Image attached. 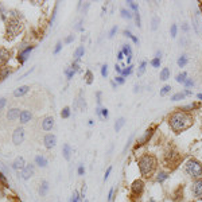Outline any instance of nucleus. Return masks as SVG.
Here are the masks:
<instances>
[{"instance_id":"obj_60","label":"nucleus","mask_w":202,"mask_h":202,"mask_svg":"<svg viewBox=\"0 0 202 202\" xmlns=\"http://www.w3.org/2000/svg\"><path fill=\"white\" fill-rule=\"evenodd\" d=\"M200 10H201V12H202V3L200 4Z\"/></svg>"},{"instance_id":"obj_47","label":"nucleus","mask_w":202,"mask_h":202,"mask_svg":"<svg viewBox=\"0 0 202 202\" xmlns=\"http://www.w3.org/2000/svg\"><path fill=\"white\" fill-rule=\"evenodd\" d=\"M116 82L117 84H124V78H123V77H116Z\"/></svg>"},{"instance_id":"obj_53","label":"nucleus","mask_w":202,"mask_h":202,"mask_svg":"<svg viewBox=\"0 0 202 202\" xmlns=\"http://www.w3.org/2000/svg\"><path fill=\"white\" fill-rule=\"evenodd\" d=\"M117 58H119V61H121V59L124 58V54H123V51H120V53H119V55H117Z\"/></svg>"},{"instance_id":"obj_45","label":"nucleus","mask_w":202,"mask_h":202,"mask_svg":"<svg viewBox=\"0 0 202 202\" xmlns=\"http://www.w3.org/2000/svg\"><path fill=\"white\" fill-rule=\"evenodd\" d=\"M116 31H117V27L115 26V27H113L112 30H111V32H109V38H112V36H113V35L116 34Z\"/></svg>"},{"instance_id":"obj_46","label":"nucleus","mask_w":202,"mask_h":202,"mask_svg":"<svg viewBox=\"0 0 202 202\" xmlns=\"http://www.w3.org/2000/svg\"><path fill=\"white\" fill-rule=\"evenodd\" d=\"M111 171H112V167H109V168L107 170V172H105V177H104V181H107V179H108V177H109V174H111Z\"/></svg>"},{"instance_id":"obj_36","label":"nucleus","mask_w":202,"mask_h":202,"mask_svg":"<svg viewBox=\"0 0 202 202\" xmlns=\"http://www.w3.org/2000/svg\"><path fill=\"white\" fill-rule=\"evenodd\" d=\"M170 90H171V86H170V85H166V86H164V88L160 90V96H164L166 93H168Z\"/></svg>"},{"instance_id":"obj_24","label":"nucleus","mask_w":202,"mask_h":202,"mask_svg":"<svg viewBox=\"0 0 202 202\" xmlns=\"http://www.w3.org/2000/svg\"><path fill=\"white\" fill-rule=\"evenodd\" d=\"M47 189H48V183L46 181L43 182L42 183V186H40V190H39V193L42 194V195H44V194H46V191H47Z\"/></svg>"},{"instance_id":"obj_34","label":"nucleus","mask_w":202,"mask_h":202,"mask_svg":"<svg viewBox=\"0 0 202 202\" xmlns=\"http://www.w3.org/2000/svg\"><path fill=\"white\" fill-rule=\"evenodd\" d=\"M145 65H147V62H141L140 67H139V71H137V76H141V74L144 73V70H145Z\"/></svg>"},{"instance_id":"obj_22","label":"nucleus","mask_w":202,"mask_h":202,"mask_svg":"<svg viewBox=\"0 0 202 202\" xmlns=\"http://www.w3.org/2000/svg\"><path fill=\"white\" fill-rule=\"evenodd\" d=\"M63 156L65 159H70V145L69 144L63 145Z\"/></svg>"},{"instance_id":"obj_49","label":"nucleus","mask_w":202,"mask_h":202,"mask_svg":"<svg viewBox=\"0 0 202 202\" xmlns=\"http://www.w3.org/2000/svg\"><path fill=\"white\" fill-rule=\"evenodd\" d=\"M135 18H136V24H137V26H141V24H140V16H139V14H137V12H136V15H135Z\"/></svg>"},{"instance_id":"obj_31","label":"nucleus","mask_w":202,"mask_h":202,"mask_svg":"<svg viewBox=\"0 0 202 202\" xmlns=\"http://www.w3.org/2000/svg\"><path fill=\"white\" fill-rule=\"evenodd\" d=\"M8 74H10V70H8V69H2V70H0V80H4Z\"/></svg>"},{"instance_id":"obj_54","label":"nucleus","mask_w":202,"mask_h":202,"mask_svg":"<svg viewBox=\"0 0 202 202\" xmlns=\"http://www.w3.org/2000/svg\"><path fill=\"white\" fill-rule=\"evenodd\" d=\"M103 111V116L104 117H108V109H101Z\"/></svg>"},{"instance_id":"obj_43","label":"nucleus","mask_w":202,"mask_h":202,"mask_svg":"<svg viewBox=\"0 0 202 202\" xmlns=\"http://www.w3.org/2000/svg\"><path fill=\"white\" fill-rule=\"evenodd\" d=\"M61 47H62V43H61V42H58V43H57V47H55V50H54V54H58V53H59V50H61Z\"/></svg>"},{"instance_id":"obj_19","label":"nucleus","mask_w":202,"mask_h":202,"mask_svg":"<svg viewBox=\"0 0 202 202\" xmlns=\"http://www.w3.org/2000/svg\"><path fill=\"white\" fill-rule=\"evenodd\" d=\"M124 123H125V119H124V117H120V119L116 121V124H115V129H116V132H119V131H120L121 127L124 125Z\"/></svg>"},{"instance_id":"obj_51","label":"nucleus","mask_w":202,"mask_h":202,"mask_svg":"<svg viewBox=\"0 0 202 202\" xmlns=\"http://www.w3.org/2000/svg\"><path fill=\"white\" fill-rule=\"evenodd\" d=\"M73 39H74V36H73V35H70V36H67V38H66V40H65V42H66V43H70Z\"/></svg>"},{"instance_id":"obj_2","label":"nucleus","mask_w":202,"mask_h":202,"mask_svg":"<svg viewBox=\"0 0 202 202\" xmlns=\"http://www.w3.org/2000/svg\"><path fill=\"white\" fill-rule=\"evenodd\" d=\"M139 168L140 172L144 177H149L156 168V159L152 155H145L139 160Z\"/></svg>"},{"instance_id":"obj_7","label":"nucleus","mask_w":202,"mask_h":202,"mask_svg":"<svg viewBox=\"0 0 202 202\" xmlns=\"http://www.w3.org/2000/svg\"><path fill=\"white\" fill-rule=\"evenodd\" d=\"M43 141H44V145H46L47 148H53L55 145V143H57V137L54 135H51V133H48V135L44 136Z\"/></svg>"},{"instance_id":"obj_35","label":"nucleus","mask_w":202,"mask_h":202,"mask_svg":"<svg viewBox=\"0 0 202 202\" xmlns=\"http://www.w3.org/2000/svg\"><path fill=\"white\" fill-rule=\"evenodd\" d=\"M132 73V66H128L127 69H124L123 71H121V74H123V77H125V76H129Z\"/></svg>"},{"instance_id":"obj_15","label":"nucleus","mask_w":202,"mask_h":202,"mask_svg":"<svg viewBox=\"0 0 202 202\" xmlns=\"http://www.w3.org/2000/svg\"><path fill=\"white\" fill-rule=\"evenodd\" d=\"M28 89H30V86H27V85H24V86H20V88H18V89H16V90L14 92V96H15V97H19V96L26 94V93L28 92Z\"/></svg>"},{"instance_id":"obj_56","label":"nucleus","mask_w":202,"mask_h":202,"mask_svg":"<svg viewBox=\"0 0 202 202\" xmlns=\"http://www.w3.org/2000/svg\"><path fill=\"white\" fill-rule=\"evenodd\" d=\"M115 69H116V71H119V73H121V71H123V70H121V67L119 66V65H116V66H115Z\"/></svg>"},{"instance_id":"obj_14","label":"nucleus","mask_w":202,"mask_h":202,"mask_svg":"<svg viewBox=\"0 0 202 202\" xmlns=\"http://www.w3.org/2000/svg\"><path fill=\"white\" fill-rule=\"evenodd\" d=\"M26 166H24V159L22 156H19V158H16L15 162H14V168L15 170H23Z\"/></svg>"},{"instance_id":"obj_33","label":"nucleus","mask_w":202,"mask_h":202,"mask_svg":"<svg viewBox=\"0 0 202 202\" xmlns=\"http://www.w3.org/2000/svg\"><path fill=\"white\" fill-rule=\"evenodd\" d=\"M124 34H125V35H127V36H129V38H131V39H132V40H133V42H135L136 44H137V43H139V40H137V38H136V36H133V35L131 34V31H128V30H125V31H124Z\"/></svg>"},{"instance_id":"obj_8","label":"nucleus","mask_w":202,"mask_h":202,"mask_svg":"<svg viewBox=\"0 0 202 202\" xmlns=\"http://www.w3.org/2000/svg\"><path fill=\"white\" fill-rule=\"evenodd\" d=\"M143 189H144V183L140 179H137V181H135L132 183V191L135 193V194H141Z\"/></svg>"},{"instance_id":"obj_41","label":"nucleus","mask_w":202,"mask_h":202,"mask_svg":"<svg viewBox=\"0 0 202 202\" xmlns=\"http://www.w3.org/2000/svg\"><path fill=\"white\" fill-rule=\"evenodd\" d=\"M65 73H66V76H67V78L69 80H70V78H73V76H74V70H73V69H71V70H66V71H65Z\"/></svg>"},{"instance_id":"obj_1","label":"nucleus","mask_w":202,"mask_h":202,"mask_svg":"<svg viewBox=\"0 0 202 202\" xmlns=\"http://www.w3.org/2000/svg\"><path fill=\"white\" fill-rule=\"evenodd\" d=\"M170 124H171V128L175 132H181L187 129L193 124V119L191 116H189L185 112H175L170 117Z\"/></svg>"},{"instance_id":"obj_32","label":"nucleus","mask_w":202,"mask_h":202,"mask_svg":"<svg viewBox=\"0 0 202 202\" xmlns=\"http://www.w3.org/2000/svg\"><path fill=\"white\" fill-rule=\"evenodd\" d=\"M121 16H123V18H127V19H131L132 18V15H131V12H129L128 10H121Z\"/></svg>"},{"instance_id":"obj_9","label":"nucleus","mask_w":202,"mask_h":202,"mask_svg":"<svg viewBox=\"0 0 202 202\" xmlns=\"http://www.w3.org/2000/svg\"><path fill=\"white\" fill-rule=\"evenodd\" d=\"M32 174H34V166H32V164H28V166H26V167L22 170L23 179H28L30 177H32Z\"/></svg>"},{"instance_id":"obj_62","label":"nucleus","mask_w":202,"mask_h":202,"mask_svg":"<svg viewBox=\"0 0 202 202\" xmlns=\"http://www.w3.org/2000/svg\"><path fill=\"white\" fill-rule=\"evenodd\" d=\"M85 202H88V201H85Z\"/></svg>"},{"instance_id":"obj_59","label":"nucleus","mask_w":202,"mask_h":202,"mask_svg":"<svg viewBox=\"0 0 202 202\" xmlns=\"http://www.w3.org/2000/svg\"><path fill=\"white\" fill-rule=\"evenodd\" d=\"M197 97H198L200 100H202V93H198V96H197Z\"/></svg>"},{"instance_id":"obj_18","label":"nucleus","mask_w":202,"mask_h":202,"mask_svg":"<svg viewBox=\"0 0 202 202\" xmlns=\"http://www.w3.org/2000/svg\"><path fill=\"white\" fill-rule=\"evenodd\" d=\"M123 54H127V57H128V62H131L132 51H131V47H129V44H124V46H123Z\"/></svg>"},{"instance_id":"obj_55","label":"nucleus","mask_w":202,"mask_h":202,"mask_svg":"<svg viewBox=\"0 0 202 202\" xmlns=\"http://www.w3.org/2000/svg\"><path fill=\"white\" fill-rule=\"evenodd\" d=\"M78 174H80V175H82V174H84V167H82V166H80V167H78Z\"/></svg>"},{"instance_id":"obj_39","label":"nucleus","mask_w":202,"mask_h":202,"mask_svg":"<svg viewBox=\"0 0 202 202\" xmlns=\"http://www.w3.org/2000/svg\"><path fill=\"white\" fill-rule=\"evenodd\" d=\"M128 3V6L132 8V10H135L136 12H137V10H139V7H137V4L136 3H133V2H127Z\"/></svg>"},{"instance_id":"obj_25","label":"nucleus","mask_w":202,"mask_h":202,"mask_svg":"<svg viewBox=\"0 0 202 202\" xmlns=\"http://www.w3.org/2000/svg\"><path fill=\"white\" fill-rule=\"evenodd\" d=\"M158 24H159V18H158V16H154L152 22H151V28H152V30H156Z\"/></svg>"},{"instance_id":"obj_4","label":"nucleus","mask_w":202,"mask_h":202,"mask_svg":"<svg viewBox=\"0 0 202 202\" xmlns=\"http://www.w3.org/2000/svg\"><path fill=\"white\" fill-rule=\"evenodd\" d=\"M22 24H20L18 20H11L10 24H8V32H11L12 35H18L20 31H22Z\"/></svg>"},{"instance_id":"obj_16","label":"nucleus","mask_w":202,"mask_h":202,"mask_svg":"<svg viewBox=\"0 0 202 202\" xmlns=\"http://www.w3.org/2000/svg\"><path fill=\"white\" fill-rule=\"evenodd\" d=\"M20 123H27V121H30V119H31V113L28 112V111H22L20 112Z\"/></svg>"},{"instance_id":"obj_37","label":"nucleus","mask_w":202,"mask_h":202,"mask_svg":"<svg viewBox=\"0 0 202 202\" xmlns=\"http://www.w3.org/2000/svg\"><path fill=\"white\" fill-rule=\"evenodd\" d=\"M101 76H103V77L108 76V66H107V65H103V67H101Z\"/></svg>"},{"instance_id":"obj_38","label":"nucleus","mask_w":202,"mask_h":202,"mask_svg":"<svg viewBox=\"0 0 202 202\" xmlns=\"http://www.w3.org/2000/svg\"><path fill=\"white\" fill-rule=\"evenodd\" d=\"M151 65H152L154 67H159V66H160V59H158V58L152 59V61H151Z\"/></svg>"},{"instance_id":"obj_42","label":"nucleus","mask_w":202,"mask_h":202,"mask_svg":"<svg viewBox=\"0 0 202 202\" xmlns=\"http://www.w3.org/2000/svg\"><path fill=\"white\" fill-rule=\"evenodd\" d=\"M171 36H177V24L171 26Z\"/></svg>"},{"instance_id":"obj_5","label":"nucleus","mask_w":202,"mask_h":202,"mask_svg":"<svg viewBox=\"0 0 202 202\" xmlns=\"http://www.w3.org/2000/svg\"><path fill=\"white\" fill-rule=\"evenodd\" d=\"M191 191L194 194V197L198 200H202V179H198L193 183V189Z\"/></svg>"},{"instance_id":"obj_3","label":"nucleus","mask_w":202,"mask_h":202,"mask_svg":"<svg viewBox=\"0 0 202 202\" xmlns=\"http://www.w3.org/2000/svg\"><path fill=\"white\" fill-rule=\"evenodd\" d=\"M185 171H186V174H189V175L193 178H200V177H202V164L195 159H190V160H187V163H186Z\"/></svg>"},{"instance_id":"obj_52","label":"nucleus","mask_w":202,"mask_h":202,"mask_svg":"<svg viewBox=\"0 0 202 202\" xmlns=\"http://www.w3.org/2000/svg\"><path fill=\"white\" fill-rule=\"evenodd\" d=\"M70 202H78V197H77V193L74 194V197L71 198V201H70Z\"/></svg>"},{"instance_id":"obj_58","label":"nucleus","mask_w":202,"mask_h":202,"mask_svg":"<svg viewBox=\"0 0 202 202\" xmlns=\"http://www.w3.org/2000/svg\"><path fill=\"white\" fill-rule=\"evenodd\" d=\"M160 55H162V53H160V51H158V53H156V58H158V59H160Z\"/></svg>"},{"instance_id":"obj_48","label":"nucleus","mask_w":202,"mask_h":202,"mask_svg":"<svg viewBox=\"0 0 202 202\" xmlns=\"http://www.w3.org/2000/svg\"><path fill=\"white\" fill-rule=\"evenodd\" d=\"M185 85H186V86H193V85H194V82H193V81L191 80H186V82H185Z\"/></svg>"},{"instance_id":"obj_57","label":"nucleus","mask_w":202,"mask_h":202,"mask_svg":"<svg viewBox=\"0 0 202 202\" xmlns=\"http://www.w3.org/2000/svg\"><path fill=\"white\" fill-rule=\"evenodd\" d=\"M112 195H113V189L111 190V191H109V197H108V200H109V201L112 200Z\"/></svg>"},{"instance_id":"obj_10","label":"nucleus","mask_w":202,"mask_h":202,"mask_svg":"<svg viewBox=\"0 0 202 202\" xmlns=\"http://www.w3.org/2000/svg\"><path fill=\"white\" fill-rule=\"evenodd\" d=\"M53 125H54V119H53V117H46L42 123V128L44 131H50L53 128Z\"/></svg>"},{"instance_id":"obj_40","label":"nucleus","mask_w":202,"mask_h":202,"mask_svg":"<svg viewBox=\"0 0 202 202\" xmlns=\"http://www.w3.org/2000/svg\"><path fill=\"white\" fill-rule=\"evenodd\" d=\"M0 182H2L3 185H6V186L8 185V182H7V178L3 175V172H2V171H0Z\"/></svg>"},{"instance_id":"obj_12","label":"nucleus","mask_w":202,"mask_h":202,"mask_svg":"<svg viewBox=\"0 0 202 202\" xmlns=\"http://www.w3.org/2000/svg\"><path fill=\"white\" fill-rule=\"evenodd\" d=\"M10 59V53L6 48H0V65H4Z\"/></svg>"},{"instance_id":"obj_28","label":"nucleus","mask_w":202,"mask_h":202,"mask_svg":"<svg viewBox=\"0 0 202 202\" xmlns=\"http://www.w3.org/2000/svg\"><path fill=\"white\" fill-rule=\"evenodd\" d=\"M186 63H187V58H186V55H182L181 58L178 59V65H179L181 67H183Z\"/></svg>"},{"instance_id":"obj_27","label":"nucleus","mask_w":202,"mask_h":202,"mask_svg":"<svg viewBox=\"0 0 202 202\" xmlns=\"http://www.w3.org/2000/svg\"><path fill=\"white\" fill-rule=\"evenodd\" d=\"M185 93H177V94H174L172 97H171V100L172 101H178V100H183L185 99Z\"/></svg>"},{"instance_id":"obj_21","label":"nucleus","mask_w":202,"mask_h":202,"mask_svg":"<svg viewBox=\"0 0 202 202\" xmlns=\"http://www.w3.org/2000/svg\"><path fill=\"white\" fill-rule=\"evenodd\" d=\"M84 53H85L84 47H82V46H81V47H78V48H77V50L74 51V58H76V59H80L81 57L84 55Z\"/></svg>"},{"instance_id":"obj_61","label":"nucleus","mask_w":202,"mask_h":202,"mask_svg":"<svg viewBox=\"0 0 202 202\" xmlns=\"http://www.w3.org/2000/svg\"><path fill=\"white\" fill-rule=\"evenodd\" d=\"M149 202H155V201H152V200H151V201H149Z\"/></svg>"},{"instance_id":"obj_50","label":"nucleus","mask_w":202,"mask_h":202,"mask_svg":"<svg viewBox=\"0 0 202 202\" xmlns=\"http://www.w3.org/2000/svg\"><path fill=\"white\" fill-rule=\"evenodd\" d=\"M6 105V99H0V109Z\"/></svg>"},{"instance_id":"obj_44","label":"nucleus","mask_w":202,"mask_h":202,"mask_svg":"<svg viewBox=\"0 0 202 202\" xmlns=\"http://www.w3.org/2000/svg\"><path fill=\"white\" fill-rule=\"evenodd\" d=\"M86 82L88 84H92V73L90 71L86 73Z\"/></svg>"},{"instance_id":"obj_30","label":"nucleus","mask_w":202,"mask_h":202,"mask_svg":"<svg viewBox=\"0 0 202 202\" xmlns=\"http://www.w3.org/2000/svg\"><path fill=\"white\" fill-rule=\"evenodd\" d=\"M61 116H62L63 119H67V117L70 116V109H69L67 107L63 108V109H62V113H61Z\"/></svg>"},{"instance_id":"obj_23","label":"nucleus","mask_w":202,"mask_h":202,"mask_svg":"<svg viewBox=\"0 0 202 202\" xmlns=\"http://www.w3.org/2000/svg\"><path fill=\"white\" fill-rule=\"evenodd\" d=\"M175 80H177V82L185 84V82H186V73H181V74H178Z\"/></svg>"},{"instance_id":"obj_29","label":"nucleus","mask_w":202,"mask_h":202,"mask_svg":"<svg viewBox=\"0 0 202 202\" xmlns=\"http://www.w3.org/2000/svg\"><path fill=\"white\" fill-rule=\"evenodd\" d=\"M152 131H154V129L151 128V129H148V131H145V133H144V136H143V139H141V143H144V141L145 140H147V139H149V136H151L152 135Z\"/></svg>"},{"instance_id":"obj_17","label":"nucleus","mask_w":202,"mask_h":202,"mask_svg":"<svg viewBox=\"0 0 202 202\" xmlns=\"http://www.w3.org/2000/svg\"><path fill=\"white\" fill-rule=\"evenodd\" d=\"M35 163L38 164L39 167H46V166H47V160H46V158L38 155V156L35 158Z\"/></svg>"},{"instance_id":"obj_6","label":"nucleus","mask_w":202,"mask_h":202,"mask_svg":"<svg viewBox=\"0 0 202 202\" xmlns=\"http://www.w3.org/2000/svg\"><path fill=\"white\" fill-rule=\"evenodd\" d=\"M24 139V131H23V128H16L15 129V132H14V135H12V141H14V144H20L23 141Z\"/></svg>"},{"instance_id":"obj_20","label":"nucleus","mask_w":202,"mask_h":202,"mask_svg":"<svg viewBox=\"0 0 202 202\" xmlns=\"http://www.w3.org/2000/svg\"><path fill=\"white\" fill-rule=\"evenodd\" d=\"M168 77H170V70H168L167 67H164L163 70L160 71V80L166 81V80H168Z\"/></svg>"},{"instance_id":"obj_13","label":"nucleus","mask_w":202,"mask_h":202,"mask_svg":"<svg viewBox=\"0 0 202 202\" xmlns=\"http://www.w3.org/2000/svg\"><path fill=\"white\" fill-rule=\"evenodd\" d=\"M31 50H32V47L30 46V47H27V48H26V50H24V51H22V53H20V54H19V57H18V61H19L20 63H23L24 61L27 59V55H28V54H30V53H31Z\"/></svg>"},{"instance_id":"obj_26","label":"nucleus","mask_w":202,"mask_h":202,"mask_svg":"<svg viewBox=\"0 0 202 202\" xmlns=\"http://www.w3.org/2000/svg\"><path fill=\"white\" fill-rule=\"evenodd\" d=\"M168 175H167V172H164V171H162V172H159L158 174V178H156V181L158 182H163L166 178H167Z\"/></svg>"},{"instance_id":"obj_11","label":"nucleus","mask_w":202,"mask_h":202,"mask_svg":"<svg viewBox=\"0 0 202 202\" xmlns=\"http://www.w3.org/2000/svg\"><path fill=\"white\" fill-rule=\"evenodd\" d=\"M19 116H20L19 109H18V108H12V109H10V111H8L7 119H8V120H11V121H14L15 119H18Z\"/></svg>"}]
</instances>
